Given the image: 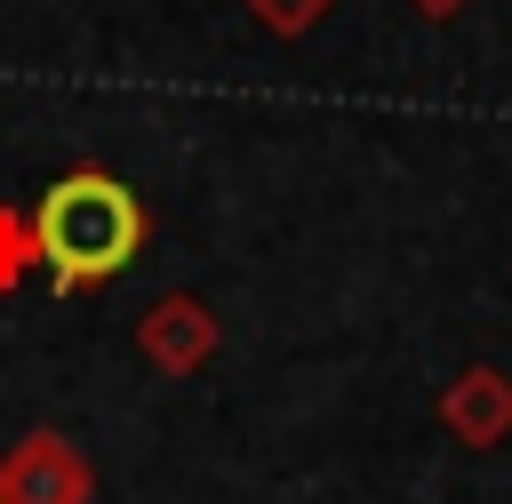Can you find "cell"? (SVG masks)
<instances>
[{
	"mask_svg": "<svg viewBox=\"0 0 512 504\" xmlns=\"http://www.w3.org/2000/svg\"><path fill=\"white\" fill-rule=\"evenodd\" d=\"M328 8H336V0H248V16H256L264 32H280V40H304Z\"/></svg>",
	"mask_w": 512,
	"mask_h": 504,
	"instance_id": "5b68a950",
	"label": "cell"
},
{
	"mask_svg": "<svg viewBox=\"0 0 512 504\" xmlns=\"http://www.w3.org/2000/svg\"><path fill=\"white\" fill-rule=\"evenodd\" d=\"M32 264L56 280V288H104L112 272H128L136 264V248H144V200L120 184V176H104V168H72V176H56L40 200H32Z\"/></svg>",
	"mask_w": 512,
	"mask_h": 504,
	"instance_id": "6da1fadb",
	"label": "cell"
},
{
	"mask_svg": "<svg viewBox=\"0 0 512 504\" xmlns=\"http://www.w3.org/2000/svg\"><path fill=\"white\" fill-rule=\"evenodd\" d=\"M96 496V472L88 456L64 440V432H24L8 456H0V504H88Z\"/></svg>",
	"mask_w": 512,
	"mask_h": 504,
	"instance_id": "7a4b0ae2",
	"label": "cell"
},
{
	"mask_svg": "<svg viewBox=\"0 0 512 504\" xmlns=\"http://www.w3.org/2000/svg\"><path fill=\"white\" fill-rule=\"evenodd\" d=\"M136 352L160 368V376H192L216 360V312L200 296H160L144 320H136Z\"/></svg>",
	"mask_w": 512,
	"mask_h": 504,
	"instance_id": "3957f363",
	"label": "cell"
},
{
	"mask_svg": "<svg viewBox=\"0 0 512 504\" xmlns=\"http://www.w3.org/2000/svg\"><path fill=\"white\" fill-rule=\"evenodd\" d=\"M408 8H416V16H456L464 0H408Z\"/></svg>",
	"mask_w": 512,
	"mask_h": 504,
	"instance_id": "52a82bcc",
	"label": "cell"
},
{
	"mask_svg": "<svg viewBox=\"0 0 512 504\" xmlns=\"http://www.w3.org/2000/svg\"><path fill=\"white\" fill-rule=\"evenodd\" d=\"M24 272H32V224H24L16 208H0V296H8Z\"/></svg>",
	"mask_w": 512,
	"mask_h": 504,
	"instance_id": "8992f818",
	"label": "cell"
},
{
	"mask_svg": "<svg viewBox=\"0 0 512 504\" xmlns=\"http://www.w3.org/2000/svg\"><path fill=\"white\" fill-rule=\"evenodd\" d=\"M440 424H448L456 448H504V440H512V376H496V368L472 360V368L440 392Z\"/></svg>",
	"mask_w": 512,
	"mask_h": 504,
	"instance_id": "277c9868",
	"label": "cell"
}]
</instances>
